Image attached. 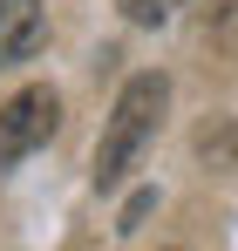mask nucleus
<instances>
[{
    "mask_svg": "<svg viewBox=\"0 0 238 251\" xmlns=\"http://www.w3.org/2000/svg\"><path fill=\"white\" fill-rule=\"evenodd\" d=\"M61 129V95L55 88H21L0 109V170L28 163L34 150H48V136Z\"/></svg>",
    "mask_w": 238,
    "mask_h": 251,
    "instance_id": "2",
    "label": "nucleus"
},
{
    "mask_svg": "<svg viewBox=\"0 0 238 251\" xmlns=\"http://www.w3.org/2000/svg\"><path fill=\"white\" fill-rule=\"evenodd\" d=\"M204 41L218 48V54H238V0H211V14H204Z\"/></svg>",
    "mask_w": 238,
    "mask_h": 251,
    "instance_id": "4",
    "label": "nucleus"
},
{
    "mask_svg": "<svg viewBox=\"0 0 238 251\" xmlns=\"http://www.w3.org/2000/svg\"><path fill=\"white\" fill-rule=\"evenodd\" d=\"M177 7H184V0H122V14H129L136 27H163Z\"/></svg>",
    "mask_w": 238,
    "mask_h": 251,
    "instance_id": "5",
    "label": "nucleus"
},
{
    "mask_svg": "<svg viewBox=\"0 0 238 251\" xmlns=\"http://www.w3.org/2000/svg\"><path fill=\"white\" fill-rule=\"evenodd\" d=\"M163 109H170V75L143 68V75L122 82L116 109H109V123H102V143H95V183H102V190H116L122 176L136 170V156L157 143Z\"/></svg>",
    "mask_w": 238,
    "mask_h": 251,
    "instance_id": "1",
    "label": "nucleus"
},
{
    "mask_svg": "<svg viewBox=\"0 0 238 251\" xmlns=\"http://www.w3.org/2000/svg\"><path fill=\"white\" fill-rule=\"evenodd\" d=\"M41 41H48L41 0H0V68H21Z\"/></svg>",
    "mask_w": 238,
    "mask_h": 251,
    "instance_id": "3",
    "label": "nucleus"
}]
</instances>
